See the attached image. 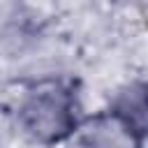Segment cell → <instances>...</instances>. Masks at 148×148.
I'll list each match as a JSON object with an SVG mask.
<instances>
[{"mask_svg": "<svg viewBox=\"0 0 148 148\" xmlns=\"http://www.w3.org/2000/svg\"><path fill=\"white\" fill-rule=\"evenodd\" d=\"M18 127L42 146H58L76 134L79 118L74 99L60 83H42L25 92L16 109Z\"/></svg>", "mask_w": 148, "mask_h": 148, "instance_id": "cell-1", "label": "cell"}, {"mask_svg": "<svg viewBox=\"0 0 148 148\" xmlns=\"http://www.w3.org/2000/svg\"><path fill=\"white\" fill-rule=\"evenodd\" d=\"M81 148H143L146 134L118 109L86 116L74 134Z\"/></svg>", "mask_w": 148, "mask_h": 148, "instance_id": "cell-2", "label": "cell"}, {"mask_svg": "<svg viewBox=\"0 0 148 148\" xmlns=\"http://www.w3.org/2000/svg\"><path fill=\"white\" fill-rule=\"evenodd\" d=\"M123 116H127L143 134H148V83H132L127 86L118 102L113 104Z\"/></svg>", "mask_w": 148, "mask_h": 148, "instance_id": "cell-3", "label": "cell"}]
</instances>
